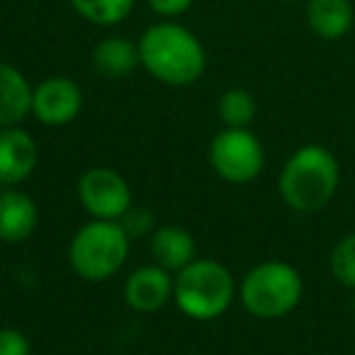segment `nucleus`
Wrapping results in <instances>:
<instances>
[{
  "instance_id": "1",
  "label": "nucleus",
  "mask_w": 355,
  "mask_h": 355,
  "mask_svg": "<svg viewBox=\"0 0 355 355\" xmlns=\"http://www.w3.org/2000/svg\"><path fill=\"white\" fill-rule=\"evenodd\" d=\"M137 46L141 69L166 85H193L207 69L202 42L178 22L163 20L146 27Z\"/></svg>"
},
{
  "instance_id": "2",
  "label": "nucleus",
  "mask_w": 355,
  "mask_h": 355,
  "mask_svg": "<svg viewBox=\"0 0 355 355\" xmlns=\"http://www.w3.org/2000/svg\"><path fill=\"white\" fill-rule=\"evenodd\" d=\"M340 185V166L321 144H304L285 161L277 178L282 202L300 214L329 207Z\"/></svg>"
},
{
  "instance_id": "3",
  "label": "nucleus",
  "mask_w": 355,
  "mask_h": 355,
  "mask_svg": "<svg viewBox=\"0 0 355 355\" xmlns=\"http://www.w3.org/2000/svg\"><path fill=\"white\" fill-rule=\"evenodd\" d=\"M236 280L224 263L195 258L173 277V302L193 321H214L232 309Z\"/></svg>"
},
{
  "instance_id": "4",
  "label": "nucleus",
  "mask_w": 355,
  "mask_h": 355,
  "mask_svg": "<svg viewBox=\"0 0 355 355\" xmlns=\"http://www.w3.org/2000/svg\"><path fill=\"white\" fill-rule=\"evenodd\" d=\"M304 280L300 270L285 261H263L243 275L239 285L241 306L263 321L282 319L300 306Z\"/></svg>"
},
{
  "instance_id": "5",
  "label": "nucleus",
  "mask_w": 355,
  "mask_h": 355,
  "mask_svg": "<svg viewBox=\"0 0 355 355\" xmlns=\"http://www.w3.org/2000/svg\"><path fill=\"white\" fill-rule=\"evenodd\" d=\"M132 236L122 222L93 219L73 234L69 243V266L80 280L105 282L124 268Z\"/></svg>"
},
{
  "instance_id": "6",
  "label": "nucleus",
  "mask_w": 355,
  "mask_h": 355,
  "mask_svg": "<svg viewBox=\"0 0 355 355\" xmlns=\"http://www.w3.org/2000/svg\"><path fill=\"white\" fill-rule=\"evenodd\" d=\"M209 163L224 183L248 185L266 168V148L248 127H224L209 144Z\"/></svg>"
},
{
  "instance_id": "7",
  "label": "nucleus",
  "mask_w": 355,
  "mask_h": 355,
  "mask_svg": "<svg viewBox=\"0 0 355 355\" xmlns=\"http://www.w3.org/2000/svg\"><path fill=\"white\" fill-rule=\"evenodd\" d=\"M78 200L93 219L119 222L132 209V188L114 168H90L78 180Z\"/></svg>"
},
{
  "instance_id": "8",
  "label": "nucleus",
  "mask_w": 355,
  "mask_h": 355,
  "mask_svg": "<svg viewBox=\"0 0 355 355\" xmlns=\"http://www.w3.org/2000/svg\"><path fill=\"white\" fill-rule=\"evenodd\" d=\"M83 110V93L78 83L66 76H51L35 85L32 93V114L44 127H66Z\"/></svg>"
},
{
  "instance_id": "9",
  "label": "nucleus",
  "mask_w": 355,
  "mask_h": 355,
  "mask_svg": "<svg viewBox=\"0 0 355 355\" xmlns=\"http://www.w3.org/2000/svg\"><path fill=\"white\" fill-rule=\"evenodd\" d=\"M40 163V148L27 129H0V188H20L30 180Z\"/></svg>"
},
{
  "instance_id": "10",
  "label": "nucleus",
  "mask_w": 355,
  "mask_h": 355,
  "mask_svg": "<svg viewBox=\"0 0 355 355\" xmlns=\"http://www.w3.org/2000/svg\"><path fill=\"white\" fill-rule=\"evenodd\" d=\"M122 295L129 309L139 314H153L173 300V275L156 263L141 266L129 272Z\"/></svg>"
},
{
  "instance_id": "11",
  "label": "nucleus",
  "mask_w": 355,
  "mask_h": 355,
  "mask_svg": "<svg viewBox=\"0 0 355 355\" xmlns=\"http://www.w3.org/2000/svg\"><path fill=\"white\" fill-rule=\"evenodd\" d=\"M40 209L37 202L20 188L0 190V241L22 243L37 232Z\"/></svg>"
},
{
  "instance_id": "12",
  "label": "nucleus",
  "mask_w": 355,
  "mask_h": 355,
  "mask_svg": "<svg viewBox=\"0 0 355 355\" xmlns=\"http://www.w3.org/2000/svg\"><path fill=\"white\" fill-rule=\"evenodd\" d=\"M35 85L27 80L17 66L0 61V129L17 127L27 114H32Z\"/></svg>"
},
{
  "instance_id": "13",
  "label": "nucleus",
  "mask_w": 355,
  "mask_h": 355,
  "mask_svg": "<svg viewBox=\"0 0 355 355\" xmlns=\"http://www.w3.org/2000/svg\"><path fill=\"white\" fill-rule=\"evenodd\" d=\"M151 256L153 263L166 268L168 272L183 270L188 263L195 261V239L188 229L178 224L153 229L151 234Z\"/></svg>"
},
{
  "instance_id": "14",
  "label": "nucleus",
  "mask_w": 355,
  "mask_h": 355,
  "mask_svg": "<svg viewBox=\"0 0 355 355\" xmlns=\"http://www.w3.org/2000/svg\"><path fill=\"white\" fill-rule=\"evenodd\" d=\"M306 22L319 40L336 42L350 32L355 10L350 0H306Z\"/></svg>"
},
{
  "instance_id": "15",
  "label": "nucleus",
  "mask_w": 355,
  "mask_h": 355,
  "mask_svg": "<svg viewBox=\"0 0 355 355\" xmlns=\"http://www.w3.org/2000/svg\"><path fill=\"white\" fill-rule=\"evenodd\" d=\"M139 64V46L127 37H105L93 49V69L103 78H124Z\"/></svg>"
},
{
  "instance_id": "16",
  "label": "nucleus",
  "mask_w": 355,
  "mask_h": 355,
  "mask_svg": "<svg viewBox=\"0 0 355 355\" xmlns=\"http://www.w3.org/2000/svg\"><path fill=\"white\" fill-rule=\"evenodd\" d=\"M69 3L90 25L114 27L132 15L137 0H69Z\"/></svg>"
},
{
  "instance_id": "17",
  "label": "nucleus",
  "mask_w": 355,
  "mask_h": 355,
  "mask_svg": "<svg viewBox=\"0 0 355 355\" xmlns=\"http://www.w3.org/2000/svg\"><path fill=\"white\" fill-rule=\"evenodd\" d=\"M217 114L224 127H248L256 119V100L248 90L229 88L219 98Z\"/></svg>"
},
{
  "instance_id": "18",
  "label": "nucleus",
  "mask_w": 355,
  "mask_h": 355,
  "mask_svg": "<svg viewBox=\"0 0 355 355\" xmlns=\"http://www.w3.org/2000/svg\"><path fill=\"white\" fill-rule=\"evenodd\" d=\"M331 275L338 285L355 290V232L345 234L338 243L334 246L329 258Z\"/></svg>"
},
{
  "instance_id": "19",
  "label": "nucleus",
  "mask_w": 355,
  "mask_h": 355,
  "mask_svg": "<svg viewBox=\"0 0 355 355\" xmlns=\"http://www.w3.org/2000/svg\"><path fill=\"white\" fill-rule=\"evenodd\" d=\"M122 227L124 232L129 234V236H146V234H153V214L148 212V209H141V207H134L129 209L127 214H124L122 219Z\"/></svg>"
},
{
  "instance_id": "20",
  "label": "nucleus",
  "mask_w": 355,
  "mask_h": 355,
  "mask_svg": "<svg viewBox=\"0 0 355 355\" xmlns=\"http://www.w3.org/2000/svg\"><path fill=\"white\" fill-rule=\"evenodd\" d=\"M0 355H32L30 338L17 329H0Z\"/></svg>"
},
{
  "instance_id": "21",
  "label": "nucleus",
  "mask_w": 355,
  "mask_h": 355,
  "mask_svg": "<svg viewBox=\"0 0 355 355\" xmlns=\"http://www.w3.org/2000/svg\"><path fill=\"white\" fill-rule=\"evenodd\" d=\"M146 3L156 15L178 17V15H185V12L190 10L195 0H146Z\"/></svg>"
},
{
  "instance_id": "22",
  "label": "nucleus",
  "mask_w": 355,
  "mask_h": 355,
  "mask_svg": "<svg viewBox=\"0 0 355 355\" xmlns=\"http://www.w3.org/2000/svg\"><path fill=\"white\" fill-rule=\"evenodd\" d=\"M350 306H353V314H355V290H353V300H350Z\"/></svg>"
},
{
  "instance_id": "23",
  "label": "nucleus",
  "mask_w": 355,
  "mask_h": 355,
  "mask_svg": "<svg viewBox=\"0 0 355 355\" xmlns=\"http://www.w3.org/2000/svg\"><path fill=\"white\" fill-rule=\"evenodd\" d=\"M282 3H302V0H282Z\"/></svg>"
}]
</instances>
